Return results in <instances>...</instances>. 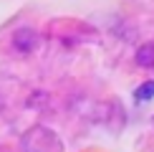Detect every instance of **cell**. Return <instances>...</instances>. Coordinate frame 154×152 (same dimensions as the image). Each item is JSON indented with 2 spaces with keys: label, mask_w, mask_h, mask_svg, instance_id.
Instances as JSON below:
<instances>
[{
  "label": "cell",
  "mask_w": 154,
  "mask_h": 152,
  "mask_svg": "<svg viewBox=\"0 0 154 152\" xmlns=\"http://www.w3.org/2000/svg\"><path fill=\"white\" fill-rule=\"evenodd\" d=\"M134 97H137V101H152L154 99V81H144V84L134 91Z\"/></svg>",
  "instance_id": "3"
},
{
  "label": "cell",
  "mask_w": 154,
  "mask_h": 152,
  "mask_svg": "<svg viewBox=\"0 0 154 152\" xmlns=\"http://www.w3.org/2000/svg\"><path fill=\"white\" fill-rule=\"evenodd\" d=\"M38 46V33L33 28H18L15 33H13V48L18 51V53H33Z\"/></svg>",
  "instance_id": "1"
},
{
  "label": "cell",
  "mask_w": 154,
  "mask_h": 152,
  "mask_svg": "<svg viewBox=\"0 0 154 152\" xmlns=\"http://www.w3.org/2000/svg\"><path fill=\"white\" fill-rule=\"evenodd\" d=\"M137 66L142 68H154V43H142L137 48V56H134Z\"/></svg>",
  "instance_id": "2"
}]
</instances>
